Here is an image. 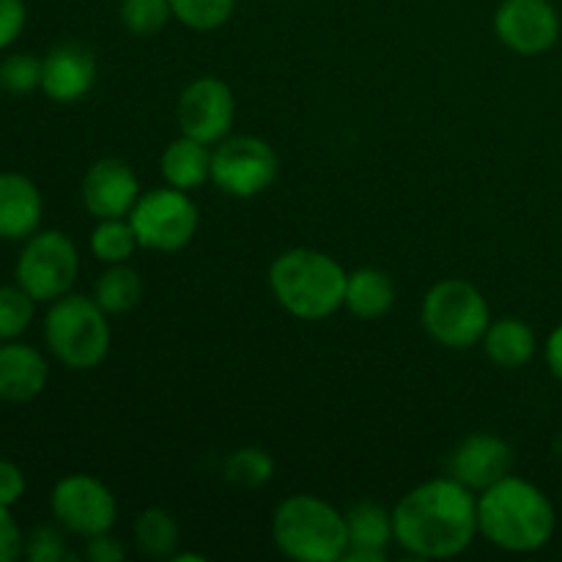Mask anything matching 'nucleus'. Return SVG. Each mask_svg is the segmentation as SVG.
Listing matches in <instances>:
<instances>
[{"instance_id":"obj_1","label":"nucleus","mask_w":562,"mask_h":562,"mask_svg":"<svg viewBox=\"0 0 562 562\" xmlns=\"http://www.w3.org/2000/svg\"><path fill=\"white\" fill-rule=\"evenodd\" d=\"M393 530L415 558H459L477 538V494L450 475L420 483L393 508Z\"/></svg>"},{"instance_id":"obj_2","label":"nucleus","mask_w":562,"mask_h":562,"mask_svg":"<svg viewBox=\"0 0 562 562\" xmlns=\"http://www.w3.org/2000/svg\"><path fill=\"white\" fill-rule=\"evenodd\" d=\"M558 530L552 499L536 483L519 475L477 494V536L510 554L541 552Z\"/></svg>"},{"instance_id":"obj_3","label":"nucleus","mask_w":562,"mask_h":562,"mask_svg":"<svg viewBox=\"0 0 562 562\" xmlns=\"http://www.w3.org/2000/svg\"><path fill=\"white\" fill-rule=\"evenodd\" d=\"M349 272L333 256L311 247L280 252L269 267V289L289 316L302 322H324L338 313L346 300Z\"/></svg>"},{"instance_id":"obj_4","label":"nucleus","mask_w":562,"mask_h":562,"mask_svg":"<svg viewBox=\"0 0 562 562\" xmlns=\"http://www.w3.org/2000/svg\"><path fill=\"white\" fill-rule=\"evenodd\" d=\"M274 547L296 562H338L349 549L346 514L316 494H291L272 516Z\"/></svg>"},{"instance_id":"obj_5","label":"nucleus","mask_w":562,"mask_h":562,"mask_svg":"<svg viewBox=\"0 0 562 562\" xmlns=\"http://www.w3.org/2000/svg\"><path fill=\"white\" fill-rule=\"evenodd\" d=\"M44 344L69 371H93L110 351L108 313L93 296L64 294L49 302L44 316Z\"/></svg>"},{"instance_id":"obj_6","label":"nucleus","mask_w":562,"mask_h":562,"mask_svg":"<svg viewBox=\"0 0 562 562\" xmlns=\"http://www.w3.org/2000/svg\"><path fill=\"white\" fill-rule=\"evenodd\" d=\"M420 318L426 333L439 346L464 351L481 344L492 324V311L477 285L470 280L448 278L431 285L423 296Z\"/></svg>"},{"instance_id":"obj_7","label":"nucleus","mask_w":562,"mask_h":562,"mask_svg":"<svg viewBox=\"0 0 562 562\" xmlns=\"http://www.w3.org/2000/svg\"><path fill=\"white\" fill-rule=\"evenodd\" d=\"M77 272H80V252H77L71 236L55 228H38L22 245L14 267V280L38 305H49V302L69 294Z\"/></svg>"},{"instance_id":"obj_8","label":"nucleus","mask_w":562,"mask_h":562,"mask_svg":"<svg viewBox=\"0 0 562 562\" xmlns=\"http://www.w3.org/2000/svg\"><path fill=\"white\" fill-rule=\"evenodd\" d=\"M198 206L190 192L165 184L157 190L140 192L130 223L135 228L143 250L176 252L184 250L198 231Z\"/></svg>"},{"instance_id":"obj_9","label":"nucleus","mask_w":562,"mask_h":562,"mask_svg":"<svg viewBox=\"0 0 562 562\" xmlns=\"http://www.w3.org/2000/svg\"><path fill=\"white\" fill-rule=\"evenodd\" d=\"M280 173L278 151L252 135L225 137L212 151V181L231 198H256Z\"/></svg>"},{"instance_id":"obj_10","label":"nucleus","mask_w":562,"mask_h":562,"mask_svg":"<svg viewBox=\"0 0 562 562\" xmlns=\"http://www.w3.org/2000/svg\"><path fill=\"white\" fill-rule=\"evenodd\" d=\"M49 510L58 527L80 538L110 532L119 519V503L99 477L75 472L60 477L49 494Z\"/></svg>"},{"instance_id":"obj_11","label":"nucleus","mask_w":562,"mask_h":562,"mask_svg":"<svg viewBox=\"0 0 562 562\" xmlns=\"http://www.w3.org/2000/svg\"><path fill=\"white\" fill-rule=\"evenodd\" d=\"M236 102L228 82L220 77H198L181 91L176 104V119H179L181 135L195 137L206 146H217L225 140L234 126Z\"/></svg>"},{"instance_id":"obj_12","label":"nucleus","mask_w":562,"mask_h":562,"mask_svg":"<svg viewBox=\"0 0 562 562\" xmlns=\"http://www.w3.org/2000/svg\"><path fill=\"white\" fill-rule=\"evenodd\" d=\"M494 33L519 55H541L560 38V14L549 0H503L494 11Z\"/></svg>"},{"instance_id":"obj_13","label":"nucleus","mask_w":562,"mask_h":562,"mask_svg":"<svg viewBox=\"0 0 562 562\" xmlns=\"http://www.w3.org/2000/svg\"><path fill=\"white\" fill-rule=\"evenodd\" d=\"M137 198H140L137 173L119 157L97 159L82 179V203L97 220L130 217Z\"/></svg>"},{"instance_id":"obj_14","label":"nucleus","mask_w":562,"mask_h":562,"mask_svg":"<svg viewBox=\"0 0 562 562\" xmlns=\"http://www.w3.org/2000/svg\"><path fill=\"white\" fill-rule=\"evenodd\" d=\"M450 477L464 483L475 494L503 481L514 470V450L503 437L494 434H470L459 448L450 453Z\"/></svg>"},{"instance_id":"obj_15","label":"nucleus","mask_w":562,"mask_h":562,"mask_svg":"<svg viewBox=\"0 0 562 562\" xmlns=\"http://www.w3.org/2000/svg\"><path fill=\"white\" fill-rule=\"evenodd\" d=\"M93 82H97V58L86 44H55L42 58V93L49 102H80Z\"/></svg>"},{"instance_id":"obj_16","label":"nucleus","mask_w":562,"mask_h":562,"mask_svg":"<svg viewBox=\"0 0 562 562\" xmlns=\"http://www.w3.org/2000/svg\"><path fill=\"white\" fill-rule=\"evenodd\" d=\"M49 382L47 357L31 344L3 340L0 344V401L31 404L44 393Z\"/></svg>"},{"instance_id":"obj_17","label":"nucleus","mask_w":562,"mask_h":562,"mask_svg":"<svg viewBox=\"0 0 562 562\" xmlns=\"http://www.w3.org/2000/svg\"><path fill=\"white\" fill-rule=\"evenodd\" d=\"M44 201L36 181L16 170H0V239L25 241L42 228Z\"/></svg>"},{"instance_id":"obj_18","label":"nucleus","mask_w":562,"mask_h":562,"mask_svg":"<svg viewBox=\"0 0 562 562\" xmlns=\"http://www.w3.org/2000/svg\"><path fill=\"white\" fill-rule=\"evenodd\" d=\"M349 525V549L346 562H384L390 543L395 541L393 514L379 503H357L346 510Z\"/></svg>"},{"instance_id":"obj_19","label":"nucleus","mask_w":562,"mask_h":562,"mask_svg":"<svg viewBox=\"0 0 562 562\" xmlns=\"http://www.w3.org/2000/svg\"><path fill=\"white\" fill-rule=\"evenodd\" d=\"M159 170H162L165 184L192 192L212 181V151L206 143L181 135L165 146L162 157H159Z\"/></svg>"},{"instance_id":"obj_20","label":"nucleus","mask_w":562,"mask_h":562,"mask_svg":"<svg viewBox=\"0 0 562 562\" xmlns=\"http://www.w3.org/2000/svg\"><path fill=\"white\" fill-rule=\"evenodd\" d=\"M481 344L488 360L497 368H505V371L530 366V360L538 351V338L530 324L514 316L497 318V322L488 324Z\"/></svg>"},{"instance_id":"obj_21","label":"nucleus","mask_w":562,"mask_h":562,"mask_svg":"<svg viewBox=\"0 0 562 562\" xmlns=\"http://www.w3.org/2000/svg\"><path fill=\"white\" fill-rule=\"evenodd\" d=\"M395 305V285L393 278L382 269L362 267L355 269L346 280V300L344 307L351 316L362 318V322H376V318L387 316Z\"/></svg>"},{"instance_id":"obj_22","label":"nucleus","mask_w":562,"mask_h":562,"mask_svg":"<svg viewBox=\"0 0 562 562\" xmlns=\"http://www.w3.org/2000/svg\"><path fill=\"white\" fill-rule=\"evenodd\" d=\"M143 280L130 263H110L93 283V300L108 316L130 313L140 302Z\"/></svg>"},{"instance_id":"obj_23","label":"nucleus","mask_w":562,"mask_h":562,"mask_svg":"<svg viewBox=\"0 0 562 562\" xmlns=\"http://www.w3.org/2000/svg\"><path fill=\"white\" fill-rule=\"evenodd\" d=\"M179 525L165 508H146L135 519V547L154 560H170L179 549Z\"/></svg>"},{"instance_id":"obj_24","label":"nucleus","mask_w":562,"mask_h":562,"mask_svg":"<svg viewBox=\"0 0 562 562\" xmlns=\"http://www.w3.org/2000/svg\"><path fill=\"white\" fill-rule=\"evenodd\" d=\"M140 241H137L135 228L130 217H108L99 220L97 228L91 231V252L102 263H130Z\"/></svg>"},{"instance_id":"obj_25","label":"nucleus","mask_w":562,"mask_h":562,"mask_svg":"<svg viewBox=\"0 0 562 562\" xmlns=\"http://www.w3.org/2000/svg\"><path fill=\"white\" fill-rule=\"evenodd\" d=\"M38 302L22 285H0V344L16 340L27 333Z\"/></svg>"},{"instance_id":"obj_26","label":"nucleus","mask_w":562,"mask_h":562,"mask_svg":"<svg viewBox=\"0 0 562 562\" xmlns=\"http://www.w3.org/2000/svg\"><path fill=\"white\" fill-rule=\"evenodd\" d=\"M173 20L190 31H217L231 20L236 0H168Z\"/></svg>"},{"instance_id":"obj_27","label":"nucleus","mask_w":562,"mask_h":562,"mask_svg":"<svg viewBox=\"0 0 562 562\" xmlns=\"http://www.w3.org/2000/svg\"><path fill=\"white\" fill-rule=\"evenodd\" d=\"M121 25L132 33V36H157L170 20H173V9L168 0H121Z\"/></svg>"},{"instance_id":"obj_28","label":"nucleus","mask_w":562,"mask_h":562,"mask_svg":"<svg viewBox=\"0 0 562 562\" xmlns=\"http://www.w3.org/2000/svg\"><path fill=\"white\" fill-rule=\"evenodd\" d=\"M274 475V459L261 448H241L225 461V477L245 488L267 486Z\"/></svg>"},{"instance_id":"obj_29","label":"nucleus","mask_w":562,"mask_h":562,"mask_svg":"<svg viewBox=\"0 0 562 562\" xmlns=\"http://www.w3.org/2000/svg\"><path fill=\"white\" fill-rule=\"evenodd\" d=\"M0 88L14 97L42 91V58L33 53H9L0 60Z\"/></svg>"},{"instance_id":"obj_30","label":"nucleus","mask_w":562,"mask_h":562,"mask_svg":"<svg viewBox=\"0 0 562 562\" xmlns=\"http://www.w3.org/2000/svg\"><path fill=\"white\" fill-rule=\"evenodd\" d=\"M22 558L31 562H60L69 560V549H66V538L58 527L38 525L25 536V552Z\"/></svg>"},{"instance_id":"obj_31","label":"nucleus","mask_w":562,"mask_h":562,"mask_svg":"<svg viewBox=\"0 0 562 562\" xmlns=\"http://www.w3.org/2000/svg\"><path fill=\"white\" fill-rule=\"evenodd\" d=\"M27 22L25 0H0V53L22 36Z\"/></svg>"},{"instance_id":"obj_32","label":"nucleus","mask_w":562,"mask_h":562,"mask_svg":"<svg viewBox=\"0 0 562 562\" xmlns=\"http://www.w3.org/2000/svg\"><path fill=\"white\" fill-rule=\"evenodd\" d=\"M25 552V536L16 525L11 508L0 505V562H14Z\"/></svg>"},{"instance_id":"obj_33","label":"nucleus","mask_w":562,"mask_h":562,"mask_svg":"<svg viewBox=\"0 0 562 562\" xmlns=\"http://www.w3.org/2000/svg\"><path fill=\"white\" fill-rule=\"evenodd\" d=\"M25 472L20 464L9 459H0V505L5 508H14L22 497H25Z\"/></svg>"},{"instance_id":"obj_34","label":"nucleus","mask_w":562,"mask_h":562,"mask_svg":"<svg viewBox=\"0 0 562 562\" xmlns=\"http://www.w3.org/2000/svg\"><path fill=\"white\" fill-rule=\"evenodd\" d=\"M86 558L91 562H121L126 558V549L113 532H99L86 538Z\"/></svg>"},{"instance_id":"obj_35","label":"nucleus","mask_w":562,"mask_h":562,"mask_svg":"<svg viewBox=\"0 0 562 562\" xmlns=\"http://www.w3.org/2000/svg\"><path fill=\"white\" fill-rule=\"evenodd\" d=\"M547 366L552 371V376L562 382V324L552 329V335L547 340Z\"/></svg>"}]
</instances>
